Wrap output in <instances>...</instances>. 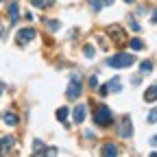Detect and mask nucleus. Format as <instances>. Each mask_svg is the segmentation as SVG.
<instances>
[{
  "label": "nucleus",
  "mask_w": 157,
  "mask_h": 157,
  "mask_svg": "<svg viewBox=\"0 0 157 157\" xmlns=\"http://www.w3.org/2000/svg\"><path fill=\"white\" fill-rule=\"evenodd\" d=\"M94 124L96 127H101V129H107V127H111V122H113V113H111V109L107 107V105H98L96 109H94Z\"/></svg>",
  "instance_id": "obj_1"
},
{
  "label": "nucleus",
  "mask_w": 157,
  "mask_h": 157,
  "mask_svg": "<svg viewBox=\"0 0 157 157\" xmlns=\"http://www.w3.org/2000/svg\"><path fill=\"white\" fill-rule=\"evenodd\" d=\"M135 63V57L129 55V52H118V55H111L107 59V66L109 68H116V70H120V68H131Z\"/></svg>",
  "instance_id": "obj_2"
},
{
  "label": "nucleus",
  "mask_w": 157,
  "mask_h": 157,
  "mask_svg": "<svg viewBox=\"0 0 157 157\" xmlns=\"http://www.w3.org/2000/svg\"><path fill=\"white\" fill-rule=\"evenodd\" d=\"M81 92H83V85H81V74L74 72V74H70V85H68L66 98H68V101H76V98L81 96Z\"/></svg>",
  "instance_id": "obj_3"
},
{
  "label": "nucleus",
  "mask_w": 157,
  "mask_h": 157,
  "mask_svg": "<svg viewBox=\"0 0 157 157\" xmlns=\"http://www.w3.org/2000/svg\"><path fill=\"white\" fill-rule=\"evenodd\" d=\"M116 131H118V135H120V137H131V135H133V124H131V118H129V116H122L120 120H118Z\"/></svg>",
  "instance_id": "obj_4"
},
{
  "label": "nucleus",
  "mask_w": 157,
  "mask_h": 157,
  "mask_svg": "<svg viewBox=\"0 0 157 157\" xmlns=\"http://www.w3.org/2000/svg\"><path fill=\"white\" fill-rule=\"evenodd\" d=\"M35 29H31V26H26V29H20L17 31V35H15V39H17V44L20 46H24V44H29V42H33L35 39Z\"/></svg>",
  "instance_id": "obj_5"
},
{
  "label": "nucleus",
  "mask_w": 157,
  "mask_h": 157,
  "mask_svg": "<svg viewBox=\"0 0 157 157\" xmlns=\"http://www.w3.org/2000/svg\"><path fill=\"white\" fill-rule=\"evenodd\" d=\"M109 37L113 39L116 44H124V29H120V26H109Z\"/></svg>",
  "instance_id": "obj_6"
},
{
  "label": "nucleus",
  "mask_w": 157,
  "mask_h": 157,
  "mask_svg": "<svg viewBox=\"0 0 157 157\" xmlns=\"http://www.w3.org/2000/svg\"><path fill=\"white\" fill-rule=\"evenodd\" d=\"M85 116H87V107H85V105H76V107H74V111H72V120H74L76 124H81V122L85 120Z\"/></svg>",
  "instance_id": "obj_7"
},
{
  "label": "nucleus",
  "mask_w": 157,
  "mask_h": 157,
  "mask_svg": "<svg viewBox=\"0 0 157 157\" xmlns=\"http://www.w3.org/2000/svg\"><path fill=\"white\" fill-rule=\"evenodd\" d=\"M107 90H109V92H113V94L122 92V78H120V76L109 78V81H107Z\"/></svg>",
  "instance_id": "obj_8"
},
{
  "label": "nucleus",
  "mask_w": 157,
  "mask_h": 157,
  "mask_svg": "<svg viewBox=\"0 0 157 157\" xmlns=\"http://www.w3.org/2000/svg\"><path fill=\"white\" fill-rule=\"evenodd\" d=\"M9 20H11V24H15L17 20H20V5L15 2H9Z\"/></svg>",
  "instance_id": "obj_9"
},
{
  "label": "nucleus",
  "mask_w": 157,
  "mask_h": 157,
  "mask_svg": "<svg viewBox=\"0 0 157 157\" xmlns=\"http://www.w3.org/2000/svg\"><path fill=\"white\" fill-rule=\"evenodd\" d=\"M2 122L7 124V127H17V122H20V118L13 113V111H5L2 113Z\"/></svg>",
  "instance_id": "obj_10"
},
{
  "label": "nucleus",
  "mask_w": 157,
  "mask_h": 157,
  "mask_svg": "<svg viewBox=\"0 0 157 157\" xmlns=\"http://www.w3.org/2000/svg\"><path fill=\"white\" fill-rule=\"evenodd\" d=\"M144 101H146V103H155V101H157V83H153L151 87H146Z\"/></svg>",
  "instance_id": "obj_11"
},
{
  "label": "nucleus",
  "mask_w": 157,
  "mask_h": 157,
  "mask_svg": "<svg viewBox=\"0 0 157 157\" xmlns=\"http://www.w3.org/2000/svg\"><path fill=\"white\" fill-rule=\"evenodd\" d=\"M118 153H120V151H118V146H116V144H109V142H107V144L103 146V151H101V155H105V157H116Z\"/></svg>",
  "instance_id": "obj_12"
},
{
  "label": "nucleus",
  "mask_w": 157,
  "mask_h": 157,
  "mask_svg": "<svg viewBox=\"0 0 157 157\" xmlns=\"http://www.w3.org/2000/svg\"><path fill=\"white\" fill-rule=\"evenodd\" d=\"M13 144H15L13 135H5L2 140H0V146H2V153H5V151H11V148H13Z\"/></svg>",
  "instance_id": "obj_13"
},
{
  "label": "nucleus",
  "mask_w": 157,
  "mask_h": 157,
  "mask_svg": "<svg viewBox=\"0 0 157 157\" xmlns=\"http://www.w3.org/2000/svg\"><path fill=\"white\" fill-rule=\"evenodd\" d=\"M33 155H46V146H44V142H39V140L33 142Z\"/></svg>",
  "instance_id": "obj_14"
},
{
  "label": "nucleus",
  "mask_w": 157,
  "mask_h": 157,
  "mask_svg": "<svg viewBox=\"0 0 157 157\" xmlns=\"http://www.w3.org/2000/svg\"><path fill=\"white\" fill-rule=\"evenodd\" d=\"M129 46H131V50H135V52L144 50V42H142V39H137V37H133V39H131Z\"/></svg>",
  "instance_id": "obj_15"
},
{
  "label": "nucleus",
  "mask_w": 157,
  "mask_h": 157,
  "mask_svg": "<svg viewBox=\"0 0 157 157\" xmlns=\"http://www.w3.org/2000/svg\"><path fill=\"white\" fill-rule=\"evenodd\" d=\"M33 2V7H37V9H46V7H52L55 5V0H31Z\"/></svg>",
  "instance_id": "obj_16"
},
{
  "label": "nucleus",
  "mask_w": 157,
  "mask_h": 157,
  "mask_svg": "<svg viewBox=\"0 0 157 157\" xmlns=\"http://www.w3.org/2000/svg\"><path fill=\"white\" fill-rule=\"evenodd\" d=\"M68 113H70L68 107H59V109H57V120H59V122H66V120H68Z\"/></svg>",
  "instance_id": "obj_17"
},
{
  "label": "nucleus",
  "mask_w": 157,
  "mask_h": 157,
  "mask_svg": "<svg viewBox=\"0 0 157 157\" xmlns=\"http://www.w3.org/2000/svg\"><path fill=\"white\" fill-rule=\"evenodd\" d=\"M129 29H131L133 33H140V31H142V26L137 24V20H135V15H131V17H129Z\"/></svg>",
  "instance_id": "obj_18"
},
{
  "label": "nucleus",
  "mask_w": 157,
  "mask_h": 157,
  "mask_svg": "<svg viewBox=\"0 0 157 157\" xmlns=\"http://www.w3.org/2000/svg\"><path fill=\"white\" fill-rule=\"evenodd\" d=\"M140 72H142V74H151V72H153V61H142Z\"/></svg>",
  "instance_id": "obj_19"
},
{
  "label": "nucleus",
  "mask_w": 157,
  "mask_h": 157,
  "mask_svg": "<svg viewBox=\"0 0 157 157\" xmlns=\"http://www.w3.org/2000/svg\"><path fill=\"white\" fill-rule=\"evenodd\" d=\"M44 24H46L50 31H57V29H61V24H59L57 20H44Z\"/></svg>",
  "instance_id": "obj_20"
},
{
  "label": "nucleus",
  "mask_w": 157,
  "mask_h": 157,
  "mask_svg": "<svg viewBox=\"0 0 157 157\" xmlns=\"http://www.w3.org/2000/svg\"><path fill=\"white\" fill-rule=\"evenodd\" d=\"M83 55H85L87 59H92V57L96 55V50H94V46H92V44H87V46L83 48Z\"/></svg>",
  "instance_id": "obj_21"
},
{
  "label": "nucleus",
  "mask_w": 157,
  "mask_h": 157,
  "mask_svg": "<svg viewBox=\"0 0 157 157\" xmlns=\"http://www.w3.org/2000/svg\"><path fill=\"white\" fill-rule=\"evenodd\" d=\"M90 7H92V9L98 13V11L103 9V0H90Z\"/></svg>",
  "instance_id": "obj_22"
},
{
  "label": "nucleus",
  "mask_w": 157,
  "mask_h": 157,
  "mask_svg": "<svg viewBox=\"0 0 157 157\" xmlns=\"http://www.w3.org/2000/svg\"><path fill=\"white\" fill-rule=\"evenodd\" d=\"M148 122H151V124H155V122H157V107H153V109H151V113H148Z\"/></svg>",
  "instance_id": "obj_23"
},
{
  "label": "nucleus",
  "mask_w": 157,
  "mask_h": 157,
  "mask_svg": "<svg viewBox=\"0 0 157 157\" xmlns=\"http://www.w3.org/2000/svg\"><path fill=\"white\" fill-rule=\"evenodd\" d=\"M90 87H92V90H94V87H98V76H96V74H92V76H90Z\"/></svg>",
  "instance_id": "obj_24"
},
{
  "label": "nucleus",
  "mask_w": 157,
  "mask_h": 157,
  "mask_svg": "<svg viewBox=\"0 0 157 157\" xmlns=\"http://www.w3.org/2000/svg\"><path fill=\"white\" fill-rule=\"evenodd\" d=\"M98 92H101V96H107V94H109V90H107V85H103V87H98Z\"/></svg>",
  "instance_id": "obj_25"
},
{
  "label": "nucleus",
  "mask_w": 157,
  "mask_h": 157,
  "mask_svg": "<svg viewBox=\"0 0 157 157\" xmlns=\"http://www.w3.org/2000/svg\"><path fill=\"white\" fill-rule=\"evenodd\" d=\"M151 22L157 24V9H153V15H151Z\"/></svg>",
  "instance_id": "obj_26"
},
{
  "label": "nucleus",
  "mask_w": 157,
  "mask_h": 157,
  "mask_svg": "<svg viewBox=\"0 0 157 157\" xmlns=\"http://www.w3.org/2000/svg\"><path fill=\"white\" fill-rule=\"evenodd\" d=\"M85 137H87V140H92V137H96V133H94V131H85Z\"/></svg>",
  "instance_id": "obj_27"
},
{
  "label": "nucleus",
  "mask_w": 157,
  "mask_h": 157,
  "mask_svg": "<svg viewBox=\"0 0 157 157\" xmlns=\"http://www.w3.org/2000/svg\"><path fill=\"white\" fill-rule=\"evenodd\" d=\"M148 142H151L153 146H157V135H153V137H151V140H148Z\"/></svg>",
  "instance_id": "obj_28"
},
{
  "label": "nucleus",
  "mask_w": 157,
  "mask_h": 157,
  "mask_svg": "<svg viewBox=\"0 0 157 157\" xmlns=\"http://www.w3.org/2000/svg\"><path fill=\"white\" fill-rule=\"evenodd\" d=\"M0 37H5V24L0 22Z\"/></svg>",
  "instance_id": "obj_29"
},
{
  "label": "nucleus",
  "mask_w": 157,
  "mask_h": 157,
  "mask_svg": "<svg viewBox=\"0 0 157 157\" xmlns=\"http://www.w3.org/2000/svg\"><path fill=\"white\" fill-rule=\"evenodd\" d=\"M113 2V0H103V5H111Z\"/></svg>",
  "instance_id": "obj_30"
},
{
  "label": "nucleus",
  "mask_w": 157,
  "mask_h": 157,
  "mask_svg": "<svg viewBox=\"0 0 157 157\" xmlns=\"http://www.w3.org/2000/svg\"><path fill=\"white\" fill-rule=\"evenodd\" d=\"M124 2H133V0H124Z\"/></svg>",
  "instance_id": "obj_31"
},
{
  "label": "nucleus",
  "mask_w": 157,
  "mask_h": 157,
  "mask_svg": "<svg viewBox=\"0 0 157 157\" xmlns=\"http://www.w3.org/2000/svg\"><path fill=\"white\" fill-rule=\"evenodd\" d=\"M0 155H2V146H0Z\"/></svg>",
  "instance_id": "obj_32"
},
{
  "label": "nucleus",
  "mask_w": 157,
  "mask_h": 157,
  "mask_svg": "<svg viewBox=\"0 0 157 157\" xmlns=\"http://www.w3.org/2000/svg\"><path fill=\"white\" fill-rule=\"evenodd\" d=\"M0 2H2V0H0Z\"/></svg>",
  "instance_id": "obj_33"
}]
</instances>
